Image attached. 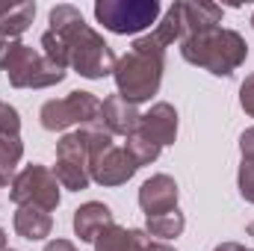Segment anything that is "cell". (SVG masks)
Instances as JSON below:
<instances>
[{"label":"cell","instance_id":"cell-20","mask_svg":"<svg viewBox=\"0 0 254 251\" xmlns=\"http://www.w3.org/2000/svg\"><path fill=\"white\" fill-rule=\"evenodd\" d=\"M125 148H127V154L133 157V163H136V166H148V163H154V160L160 157V151H163L160 145H154V142H151V139H145L142 133H130Z\"/></svg>","mask_w":254,"mask_h":251},{"label":"cell","instance_id":"cell-12","mask_svg":"<svg viewBox=\"0 0 254 251\" xmlns=\"http://www.w3.org/2000/svg\"><path fill=\"white\" fill-rule=\"evenodd\" d=\"M139 119L142 116H139L136 104L125 101L122 95H110L101 104V125L107 127L113 136H130V133H136Z\"/></svg>","mask_w":254,"mask_h":251},{"label":"cell","instance_id":"cell-19","mask_svg":"<svg viewBox=\"0 0 254 251\" xmlns=\"http://www.w3.org/2000/svg\"><path fill=\"white\" fill-rule=\"evenodd\" d=\"M151 36H154L163 48H169V45H175V42L184 39V15H181V3L169 6V12L163 15V21L157 24V30H154Z\"/></svg>","mask_w":254,"mask_h":251},{"label":"cell","instance_id":"cell-23","mask_svg":"<svg viewBox=\"0 0 254 251\" xmlns=\"http://www.w3.org/2000/svg\"><path fill=\"white\" fill-rule=\"evenodd\" d=\"M125 251H157V243L145 234V231H139V228H130V237H127V246Z\"/></svg>","mask_w":254,"mask_h":251},{"label":"cell","instance_id":"cell-33","mask_svg":"<svg viewBox=\"0 0 254 251\" xmlns=\"http://www.w3.org/2000/svg\"><path fill=\"white\" fill-rule=\"evenodd\" d=\"M6 251H15V249H6Z\"/></svg>","mask_w":254,"mask_h":251},{"label":"cell","instance_id":"cell-14","mask_svg":"<svg viewBox=\"0 0 254 251\" xmlns=\"http://www.w3.org/2000/svg\"><path fill=\"white\" fill-rule=\"evenodd\" d=\"M12 225H15V234L24 237V240H30V243H39V240L51 237V231H54V219H51V213L42 210V207H33V204L18 207Z\"/></svg>","mask_w":254,"mask_h":251},{"label":"cell","instance_id":"cell-8","mask_svg":"<svg viewBox=\"0 0 254 251\" xmlns=\"http://www.w3.org/2000/svg\"><path fill=\"white\" fill-rule=\"evenodd\" d=\"M60 187L80 192L92 184V172H89V142L83 127L74 133H65L57 142V169H54Z\"/></svg>","mask_w":254,"mask_h":251},{"label":"cell","instance_id":"cell-30","mask_svg":"<svg viewBox=\"0 0 254 251\" xmlns=\"http://www.w3.org/2000/svg\"><path fill=\"white\" fill-rule=\"evenodd\" d=\"M157 251H175V249H172V246H166V243H163V246L157 243Z\"/></svg>","mask_w":254,"mask_h":251},{"label":"cell","instance_id":"cell-29","mask_svg":"<svg viewBox=\"0 0 254 251\" xmlns=\"http://www.w3.org/2000/svg\"><path fill=\"white\" fill-rule=\"evenodd\" d=\"M0 251H6V234H3V228H0Z\"/></svg>","mask_w":254,"mask_h":251},{"label":"cell","instance_id":"cell-32","mask_svg":"<svg viewBox=\"0 0 254 251\" xmlns=\"http://www.w3.org/2000/svg\"><path fill=\"white\" fill-rule=\"evenodd\" d=\"M252 27H254V15H252Z\"/></svg>","mask_w":254,"mask_h":251},{"label":"cell","instance_id":"cell-15","mask_svg":"<svg viewBox=\"0 0 254 251\" xmlns=\"http://www.w3.org/2000/svg\"><path fill=\"white\" fill-rule=\"evenodd\" d=\"M181 15H184V36L190 33H201V30H210V27H219L222 21V6L216 3H181Z\"/></svg>","mask_w":254,"mask_h":251},{"label":"cell","instance_id":"cell-16","mask_svg":"<svg viewBox=\"0 0 254 251\" xmlns=\"http://www.w3.org/2000/svg\"><path fill=\"white\" fill-rule=\"evenodd\" d=\"M184 228H187V219L181 210H169L163 216H148V222H145V234L157 237V240H175L184 234Z\"/></svg>","mask_w":254,"mask_h":251},{"label":"cell","instance_id":"cell-24","mask_svg":"<svg viewBox=\"0 0 254 251\" xmlns=\"http://www.w3.org/2000/svg\"><path fill=\"white\" fill-rule=\"evenodd\" d=\"M240 107L254 119V74L252 77H246V83L240 86Z\"/></svg>","mask_w":254,"mask_h":251},{"label":"cell","instance_id":"cell-3","mask_svg":"<svg viewBox=\"0 0 254 251\" xmlns=\"http://www.w3.org/2000/svg\"><path fill=\"white\" fill-rule=\"evenodd\" d=\"M181 54L190 65H198L216 77H231L249 57V45L237 30L210 27L181 39Z\"/></svg>","mask_w":254,"mask_h":251},{"label":"cell","instance_id":"cell-6","mask_svg":"<svg viewBox=\"0 0 254 251\" xmlns=\"http://www.w3.org/2000/svg\"><path fill=\"white\" fill-rule=\"evenodd\" d=\"M39 119H42V127L45 130H68V127L80 125H95V122H101V101L92 95V92H68L65 98H54V101H45L42 104V113H39Z\"/></svg>","mask_w":254,"mask_h":251},{"label":"cell","instance_id":"cell-22","mask_svg":"<svg viewBox=\"0 0 254 251\" xmlns=\"http://www.w3.org/2000/svg\"><path fill=\"white\" fill-rule=\"evenodd\" d=\"M0 136H21V116L6 101H0Z\"/></svg>","mask_w":254,"mask_h":251},{"label":"cell","instance_id":"cell-21","mask_svg":"<svg viewBox=\"0 0 254 251\" xmlns=\"http://www.w3.org/2000/svg\"><path fill=\"white\" fill-rule=\"evenodd\" d=\"M237 184H240V195L254 204V157H243V163H240V175H237Z\"/></svg>","mask_w":254,"mask_h":251},{"label":"cell","instance_id":"cell-31","mask_svg":"<svg viewBox=\"0 0 254 251\" xmlns=\"http://www.w3.org/2000/svg\"><path fill=\"white\" fill-rule=\"evenodd\" d=\"M249 237H254V219L249 222Z\"/></svg>","mask_w":254,"mask_h":251},{"label":"cell","instance_id":"cell-25","mask_svg":"<svg viewBox=\"0 0 254 251\" xmlns=\"http://www.w3.org/2000/svg\"><path fill=\"white\" fill-rule=\"evenodd\" d=\"M240 151H243V157H254V127L243 130V136H240Z\"/></svg>","mask_w":254,"mask_h":251},{"label":"cell","instance_id":"cell-5","mask_svg":"<svg viewBox=\"0 0 254 251\" xmlns=\"http://www.w3.org/2000/svg\"><path fill=\"white\" fill-rule=\"evenodd\" d=\"M163 6L157 0H98L95 18L116 36H133L157 24Z\"/></svg>","mask_w":254,"mask_h":251},{"label":"cell","instance_id":"cell-18","mask_svg":"<svg viewBox=\"0 0 254 251\" xmlns=\"http://www.w3.org/2000/svg\"><path fill=\"white\" fill-rule=\"evenodd\" d=\"M24 157V142L21 136H0V187H12L15 181V166Z\"/></svg>","mask_w":254,"mask_h":251},{"label":"cell","instance_id":"cell-2","mask_svg":"<svg viewBox=\"0 0 254 251\" xmlns=\"http://www.w3.org/2000/svg\"><path fill=\"white\" fill-rule=\"evenodd\" d=\"M166 68V48L154 36H142L133 42V48L116 63V86L119 95L130 104H142L160 92Z\"/></svg>","mask_w":254,"mask_h":251},{"label":"cell","instance_id":"cell-10","mask_svg":"<svg viewBox=\"0 0 254 251\" xmlns=\"http://www.w3.org/2000/svg\"><path fill=\"white\" fill-rule=\"evenodd\" d=\"M178 195H181V189L175 184V178L154 175L139 189V207L145 216H163L169 210H178Z\"/></svg>","mask_w":254,"mask_h":251},{"label":"cell","instance_id":"cell-13","mask_svg":"<svg viewBox=\"0 0 254 251\" xmlns=\"http://www.w3.org/2000/svg\"><path fill=\"white\" fill-rule=\"evenodd\" d=\"M110 225H116V216L101 201H86L83 207L74 210V234L80 237V243H95L98 234Z\"/></svg>","mask_w":254,"mask_h":251},{"label":"cell","instance_id":"cell-4","mask_svg":"<svg viewBox=\"0 0 254 251\" xmlns=\"http://www.w3.org/2000/svg\"><path fill=\"white\" fill-rule=\"evenodd\" d=\"M0 68L15 89H48L65 80V68L54 65L24 42L6 36H0Z\"/></svg>","mask_w":254,"mask_h":251},{"label":"cell","instance_id":"cell-9","mask_svg":"<svg viewBox=\"0 0 254 251\" xmlns=\"http://www.w3.org/2000/svg\"><path fill=\"white\" fill-rule=\"evenodd\" d=\"M136 163L133 157L127 154V148H119V145H110L104 148L92 163H89V172H92V181L101 184V187H122L127 184L133 175H136Z\"/></svg>","mask_w":254,"mask_h":251},{"label":"cell","instance_id":"cell-27","mask_svg":"<svg viewBox=\"0 0 254 251\" xmlns=\"http://www.w3.org/2000/svg\"><path fill=\"white\" fill-rule=\"evenodd\" d=\"M213 251H252V249H246V246H240V243H222V246H216Z\"/></svg>","mask_w":254,"mask_h":251},{"label":"cell","instance_id":"cell-11","mask_svg":"<svg viewBox=\"0 0 254 251\" xmlns=\"http://www.w3.org/2000/svg\"><path fill=\"white\" fill-rule=\"evenodd\" d=\"M136 133H142L145 139H151V142L160 145V148L172 145V142L178 139V113H175V107L166 104V101L154 104V107L139 119Z\"/></svg>","mask_w":254,"mask_h":251},{"label":"cell","instance_id":"cell-7","mask_svg":"<svg viewBox=\"0 0 254 251\" xmlns=\"http://www.w3.org/2000/svg\"><path fill=\"white\" fill-rule=\"evenodd\" d=\"M9 198L24 207V204H33V207H42V210H57L60 207V181L57 175L42 166V163H33V166H24L12 187H9Z\"/></svg>","mask_w":254,"mask_h":251},{"label":"cell","instance_id":"cell-17","mask_svg":"<svg viewBox=\"0 0 254 251\" xmlns=\"http://www.w3.org/2000/svg\"><path fill=\"white\" fill-rule=\"evenodd\" d=\"M36 18V3H15L3 18H0V36L6 39H18L21 33H27V27Z\"/></svg>","mask_w":254,"mask_h":251},{"label":"cell","instance_id":"cell-28","mask_svg":"<svg viewBox=\"0 0 254 251\" xmlns=\"http://www.w3.org/2000/svg\"><path fill=\"white\" fill-rule=\"evenodd\" d=\"M12 6H15V3H0V18H3V15H6V12L12 9Z\"/></svg>","mask_w":254,"mask_h":251},{"label":"cell","instance_id":"cell-26","mask_svg":"<svg viewBox=\"0 0 254 251\" xmlns=\"http://www.w3.org/2000/svg\"><path fill=\"white\" fill-rule=\"evenodd\" d=\"M45 251H77V246H74L71 240H51V243L45 246Z\"/></svg>","mask_w":254,"mask_h":251},{"label":"cell","instance_id":"cell-1","mask_svg":"<svg viewBox=\"0 0 254 251\" xmlns=\"http://www.w3.org/2000/svg\"><path fill=\"white\" fill-rule=\"evenodd\" d=\"M51 33H57L65 45V54H68V65L80 74V77H89V80H104L116 71V54L113 48L104 42L101 33H95L80 9L74 6H54L51 9Z\"/></svg>","mask_w":254,"mask_h":251}]
</instances>
